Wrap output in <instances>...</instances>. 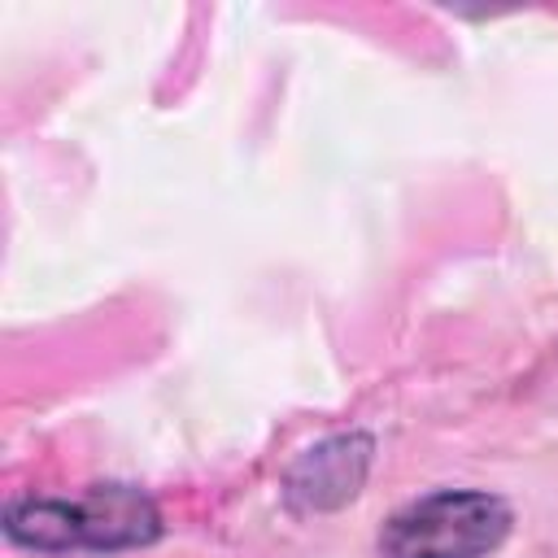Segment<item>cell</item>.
Masks as SVG:
<instances>
[{
	"instance_id": "3",
	"label": "cell",
	"mask_w": 558,
	"mask_h": 558,
	"mask_svg": "<svg viewBox=\"0 0 558 558\" xmlns=\"http://www.w3.org/2000/svg\"><path fill=\"white\" fill-rule=\"evenodd\" d=\"M371 462H375V440L366 432L327 436L288 466L283 497L296 514L340 510L344 501H353L362 493V484L371 475Z\"/></svg>"
},
{
	"instance_id": "2",
	"label": "cell",
	"mask_w": 558,
	"mask_h": 558,
	"mask_svg": "<svg viewBox=\"0 0 558 558\" xmlns=\"http://www.w3.org/2000/svg\"><path fill=\"white\" fill-rule=\"evenodd\" d=\"M510 506L484 488H436L379 527L384 558H488L510 536Z\"/></svg>"
},
{
	"instance_id": "1",
	"label": "cell",
	"mask_w": 558,
	"mask_h": 558,
	"mask_svg": "<svg viewBox=\"0 0 558 558\" xmlns=\"http://www.w3.org/2000/svg\"><path fill=\"white\" fill-rule=\"evenodd\" d=\"M4 536L22 549H140L161 536V510L131 484H92L78 497H22L4 510Z\"/></svg>"
}]
</instances>
